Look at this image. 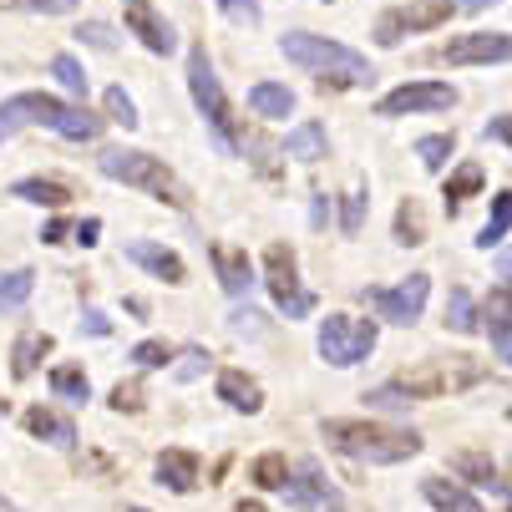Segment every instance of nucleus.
I'll list each match as a JSON object with an SVG mask.
<instances>
[{"label": "nucleus", "mask_w": 512, "mask_h": 512, "mask_svg": "<svg viewBox=\"0 0 512 512\" xmlns=\"http://www.w3.org/2000/svg\"><path fill=\"white\" fill-rule=\"evenodd\" d=\"M21 127H51L66 142H92L102 132V117H92L82 102H56L51 92H16L0 102V142L16 137Z\"/></svg>", "instance_id": "f257e3e1"}, {"label": "nucleus", "mask_w": 512, "mask_h": 512, "mask_svg": "<svg viewBox=\"0 0 512 512\" xmlns=\"http://www.w3.org/2000/svg\"><path fill=\"white\" fill-rule=\"evenodd\" d=\"M320 436H325V447H335L340 457L376 462V467H391V462H406V457L421 452V436L416 431L386 426V421H325Z\"/></svg>", "instance_id": "f03ea898"}, {"label": "nucleus", "mask_w": 512, "mask_h": 512, "mask_svg": "<svg viewBox=\"0 0 512 512\" xmlns=\"http://www.w3.org/2000/svg\"><path fill=\"white\" fill-rule=\"evenodd\" d=\"M284 56L315 71V82L330 87V92H345V87H360V82H371V61H365L360 51L330 41V36H310V31H295V36H284Z\"/></svg>", "instance_id": "7ed1b4c3"}, {"label": "nucleus", "mask_w": 512, "mask_h": 512, "mask_svg": "<svg viewBox=\"0 0 512 512\" xmlns=\"http://www.w3.org/2000/svg\"><path fill=\"white\" fill-rule=\"evenodd\" d=\"M97 168H102L107 178L127 183V188H142V193H153V198L173 203V208H188V203H193L188 183H183L163 158H153V153H122V148H112V153L97 158Z\"/></svg>", "instance_id": "20e7f679"}, {"label": "nucleus", "mask_w": 512, "mask_h": 512, "mask_svg": "<svg viewBox=\"0 0 512 512\" xmlns=\"http://www.w3.org/2000/svg\"><path fill=\"white\" fill-rule=\"evenodd\" d=\"M487 381V365L472 360V355H442V360H416L411 371L396 376V386L411 396V401H431V396H457L467 386H482Z\"/></svg>", "instance_id": "39448f33"}, {"label": "nucleus", "mask_w": 512, "mask_h": 512, "mask_svg": "<svg viewBox=\"0 0 512 512\" xmlns=\"http://www.w3.org/2000/svg\"><path fill=\"white\" fill-rule=\"evenodd\" d=\"M188 92H193L198 112L208 117V127H213V137H218V148H224V153H239V117H234L224 87H218V77H213V66H208V51H203V46L188 51Z\"/></svg>", "instance_id": "423d86ee"}, {"label": "nucleus", "mask_w": 512, "mask_h": 512, "mask_svg": "<svg viewBox=\"0 0 512 512\" xmlns=\"http://www.w3.org/2000/svg\"><path fill=\"white\" fill-rule=\"evenodd\" d=\"M264 284H269L274 305L284 310V320H305V315L315 310V295L300 284L295 249H289V244H269V249H264Z\"/></svg>", "instance_id": "0eeeda50"}, {"label": "nucleus", "mask_w": 512, "mask_h": 512, "mask_svg": "<svg viewBox=\"0 0 512 512\" xmlns=\"http://www.w3.org/2000/svg\"><path fill=\"white\" fill-rule=\"evenodd\" d=\"M320 355L330 360V365H360L365 355L376 350V325L371 320H350V315H325L320 320Z\"/></svg>", "instance_id": "6e6552de"}, {"label": "nucleus", "mask_w": 512, "mask_h": 512, "mask_svg": "<svg viewBox=\"0 0 512 512\" xmlns=\"http://www.w3.org/2000/svg\"><path fill=\"white\" fill-rule=\"evenodd\" d=\"M431 295V274H406L396 289H365V305L381 310V320L391 325H416Z\"/></svg>", "instance_id": "1a4fd4ad"}, {"label": "nucleus", "mask_w": 512, "mask_h": 512, "mask_svg": "<svg viewBox=\"0 0 512 512\" xmlns=\"http://www.w3.org/2000/svg\"><path fill=\"white\" fill-rule=\"evenodd\" d=\"M457 11V0H411V6H396L376 21V41L396 46L406 31H431V26H447Z\"/></svg>", "instance_id": "9d476101"}, {"label": "nucleus", "mask_w": 512, "mask_h": 512, "mask_svg": "<svg viewBox=\"0 0 512 512\" xmlns=\"http://www.w3.org/2000/svg\"><path fill=\"white\" fill-rule=\"evenodd\" d=\"M431 61H447V66H492V61H512V36L507 31H472L447 41L442 51H431Z\"/></svg>", "instance_id": "9b49d317"}, {"label": "nucleus", "mask_w": 512, "mask_h": 512, "mask_svg": "<svg viewBox=\"0 0 512 512\" xmlns=\"http://www.w3.org/2000/svg\"><path fill=\"white\" fill-rule=\"evenodd\" d=\"M457 107V87L447 82H411V87H396L376 102V117H406V112H447Z\"/></svg>", "instance_id": "f8f14e48"}, {"label": "nucleus", "mask_w": 512, "mask_h": 512, "mask_svg": "<svg viewBox=\"0 0 512 512\" xmlns=\"http://www.w3.org/2000/svg\"><path fill=\"white\" fill-rule=\"evenodd\" d=\"M127 31L148 46V51H158V56H168V51H178V36H173V26L148 6V0H127Z\"/></svg>", "instance_id": "ddd939ff"}, {"label": "nucleus", "mask_w": 512, "mask_h": 512, "mask_svg": "<svg viewBox=\"0 0 512 512\" xmlns=\"http://www.w3.org/2000/svg\"><path fill=\"white\" fill-rule=\"evenodd\" d=\"M284 502H295V507H340L345 497H340V487H330V477L315 462H305L295 482H284Z\"/></svg>", "instance_id": "4468645a"}, {"label": "nucleus", "mask_w": 512, "mask_h": 512, "mask_svg": "<svg viewBox=\"0 0 512 512\" xmlns=\"http://www.w3.org/2000/svg\"><path fill=\"white\" fill-rule=\"evenodd\" d=\"M127 259L132 264H142L153 279H163V284H183L188 279V264L173 254V249H163V244H148V239H137V244H127Z\"/></svg>", "instance_id": "2eb2a0df"}, {"label": "nucleus", "mask_w": 512, "mask_h": 512, "mask_svg": "<svg viewBox=\"0 0 512 512\" xmlns=\"http://www.w3.org/2000/svg\"><path fill=\"white\" fill-rule=\"evenodd\" d=\"M213 269H218V284H224L234 300H244L249 289H254L249 254H244V249H234V244H213Z\"/></svg>", "instance_id": "dca6fc26"}, {"label": "nucleus", "mask_w": 512, "mask_h": 512, "mask_svg": "<svg viewBox=\"0 0 512 512\" xmlns=\"http://www.w3.org/2000/svg\"><path fill=\"white\" fill-rule=\"evenodd\" d=\"M26 431L41 436V442H51V447H61V452L77 447V426H71L66 416H56V411H46V406H31L26 411Z\"/></svg>", "instance_id": "f3484780"}, {"label": "nucleus", "mask_w": 512, "mask_h": 512, "mask_svg": "<svg viewBox=\"0 0 512 512\" xmlns=\"http://www.w3.org/2000/svg\"><path fill=\"white\" fill-rule=\"evenodd\" d=\"M158 482H163L168 492H193V487H198V457H193L188 447L163 452V457H158Z\"/></svg>", "instance_id": "a211bd4d"}, {"label": "nucleus", "mask_w": 512, "mask_h": 512, "mask_svg": "<svg viewBox=\"0 0 512 512\" xmlns=\"http://www.w3.org/2000/svg\"><path fill=\"white\" fill-rule=\"evenodd\" d=\"M218 396H224L234 411H244V416H254V411L264 406L259 381H254V376H244V371H218Z\"/></svg>", "instance_id": "6ab92c4d"}, {"label": "nucleus", "mask_w": 512, "mask_h": 512, "mask_svg": "<svg viewBox=\"0 0 512 512\" xmlns=\"http://www.w3.org/2000/svg\"><path fill=\"white\" fill-rule=\"evenodd\" d=\"M284 153H289V158H300V163H320V158L330 153V137H325L320 122H300L295 132L284 137Z\"/></svg>", "instance_id": "aec40b11"}, {"label": "nucleus", "mask_w": 512, "mask_h": 512, "mask_svg": "<svg viewBox=\"0 0 512 512\" xmlns=\"http://www.w3.org/2000/svg\"><path fill=\"white\" fill-rule=\"evenodd\" d=\"M477 330H487L492 340L512 330V284H497L492 295L482 300V310H477Z\"/></svg>", "instance_id": "412c9836"}, {"label": "nucleus", "mask_w": 512, "mask_h": 512, "mask_svg": "<svg viewBox=\"0 0 512 512\" xmlns=\"http://www.w3.org/2000/svg\"><path fill=\"white\" fill-rule=\"evenodd\" d=\"M421 492H426L431 507H452V512H477V507H482L477 492H467V487H457V482H447V477H426Z\"/></svg>", "instance_id": "4be33fe9"}, {"label": "nucleus", "mask_w": 512, "mask_h": 512, "mask_svg": "<svg viewBox=\"0 0 512 512\" xmlns=\"http://www.w3.org/2000/svg\"><path fill=\"white\" fill-rule=\"evenodd\" d=\"M11 198H21V203H41V208H66V203H71V188L56 183V178H21V183L11 188Z\"/></svg>", "instance_id": "5701e85b"}, {"label": "nucleus", "mask_w": 512, "mask_h": 512, "mask_svg": "<svg viewBox=\"0 0 512 512\" xmlns=\"http://www.w3.org/2000/svg\"><path fill=\"white\" fill-rule=\"evenodd\" d=\"M41 355H51V335H41V330H26L21 340H16V350H11V376L16 381H26L36 365H41Z\"/></svg>", "instance_id": "b1692460"}, {"label": "nucleus", "mask_w": 512, "mask_h": 512, "mask_svg": "<svg viewBox=\"0 0 512 512\" xmlns=\"http://www.w3.org/2000/svg\"><path fill=\"white\" fill-rule=\"evenodd\" d=\"M249 107L259 117H289L295 112V92L279 87V82H259V87H249Z\"/></svg>", "instance_id": "393cba45"}, {"label": "nucleus", "mask_w": 512, "mask_h": 512, "mask_svg": "<svg viewBox=\"0 0 512 512\" xmlns=\"http://www.w3.org/2000/svg\"><path fill=\"white\" fill-rule=\"evenodd\" d=\"M452 472L467 477L472 487H492L497 492V472H492V457L487 452H452Z\"/></svg>", "instance_id": "a878e982"}, {"label": "nucleus", "mask_w": 512, "mask_h": 512, "mask_svg": "<svg viewBox=\"0 0 512 512\" xmlns=\"http://www.w3.org/2000/svg\"><path fill=\"white\" fill-rule=\"evenodd\" d=\"M51 391L61 401H87L92 396V381H87L82 365H56V371H51Z\"/></svg>", "instance_id": "bb28decb"}, {"label": "nucleus", "mask_w": 512, "mask_h": 512, "mask_svg": "<svg viewBox=\"0 0 512 512\" xmlns=\"http://www.w3.org/2000/svg\"><path fill=\"white\" fill-rule=\"evenodd\" d=\"M507 229H512V193H497V198H492V218H487V229L477 234V249L502 244V239H507Z\"/></svg>", "instance_id": "cd10ccee"}, {"label": "nucleus", "mask_w": 512, "mask_h": 512, "mask_svg": "<svg viewBox=\"0 0 512 512\" xmlns=\"http://www.w3.org/2000/svg\"><path fill=\"white\" fill-rule=\"evenodd\" d=\"M452 148H457V137H452V132H431V137L416 142V158L426 163V173H442L447 158H452Z\"/></svg>", "instance_id": "c85d7f7f"}, {"label": "nucleus", "mask_w": 512, "mask_h": 512, "mask_svg": "<svg viewBox=\"0 0 512 512\" xmlns=\"http://www.w3.org/2000/svg\"><path fill=\"white\" fill-rule=\"evenodd\" d=\"M482 183H487L482 163H462V168H457V173L447 178V193H442V198H447V208H457L462 198H472V193H477Z\"/></svg>", "instance_id": "c756f323"}, {"label": "nucleus", "mask_w": 512, "mask_h": 512, "mask_svg": "<svg viewBox=\"0 0 512 512\" xmlns=\"http://www.w3.org/2000/svg\"><path fill=\"white\" fill-rule=\"evenodd\" d=\"M36 289V274L31 269H16V274H0V310H21Z\"/></svg>", "instance_id": "7c9ffc66"}, {"label": "nucleus", "mask_w": 512, "mask_h": 512, "mask_svg": "<svg viewBox=\"0 0 512 512\" xmlns=\"http://www.w3.org/2000/svg\"><path fill=\"white\" fill-rule=\"evenodd\" d=\"M51 77L71 92V97H87V71H82V61L71 56V51H61V56H51Z\"/></svg>", "instance_id": "2f4dec72"}, {"label": "nucleus", "mask_w": 512, "mask_h": 512, "mask_svg": "<svg viewBox=\"0 0 512 512\" xmlns=\"http://www.w3.org/2000/svg\"><path fill=\"white\" fill-rule=\"evenodd\" d=\"M426 239V229H421V203L416 198H406L401 208H396V244H421Z\"/></svg>", "instance_id": "473e14b6"}, {"label": "nucleus", "mask_w": 512, "mask_h": 512, "mask_svg": "<svg viewBox=\"0 0 512 512\" xmlns=\"http://www.w3.org/2000/svg\"><path fill=\"white\" fill-rule=\"evenodd\" d=\"M254 482H259L264 492H284V482H289V462H284L279 452H264V457L254 462Z\"/></svg>", "instance_id": "72a5a7b5"}, {"label": "nucleus", "mask_w": 512, "mask_h": 512, "mask_svg": "<svg viewBox=\"0 0 512 512\" xmlns=\"http://www.w3.org/2000/svg\"><path fill=\"white\" fill-rule=\"evenodd\" d=\"M447 325H452L457 335H472V330H477V310H472V295H467L462 284L452 289V300H447Z\"/></svg>", "instance_id": "f704fd0d"}, {"label": "nucleus", "mask_w": 512, "mask_h": 512, "mask_svg": "<svg viewBox=\"0 0 512 512\" xmlns=\"http://www.w3.org/2000/svg\"><path fill=\"white\" fill-rule=\"evenodd\" d=\"M102 102H107V122H117L122 132H132V127L142 122V117H137V107H132V97H127L122 87H107V97H102Z\"/></svg>", "instance_id": "c9c22d12"}, {"label": "nucleus", "mask_w": 512, "mask_h": 512, "mask_svg": "<svg viewBox=\"0 0 512 512\" xmlns=\"http://www.w3.org/2000/svg\"><path fill=\"white\" fill-rule=\"evenodd\" d=\"M132 360L142 365V371H158V365L173 360V345L168 340H142V345H132Z\"/></svg>", "instance_id": "e433bc0d"}, {"label": "nucleus", "mask_w": 512, "mask_h": 512, "mask_svg": "<svg viewBox=\"0 0 512 512\" xmlns=\"http://www.w3.org/2000/svg\"><path fill=\"white\" fill-rule=\"evenodd\" d=\"M208 365H213V355H208L203 345H193V350H183V365H173V376L188 386V381H198V376L208 371Z\"/></svg>", "instance_id": "4c0bfd02"}, {"label": "nucleus", "mask_w": 512, "mask_h": 512, "mask_svg": "<svg viewBox=\"0 0 512 512\" xmlns=\"http://www.w3.org/2000/svg\"><path fill=\"white\" fill-rule=\"evenodd\" d=\"M218 11H224L234 26H259V21H264L259 0H218Z\"/></svg>", "instance_id": "58836bf2"}, {"label": "nucleus", "mask_w": 512, "mask_h": 512, "mask_svg": "<svg viewBox=\"0 0 512 512\" xmlns=\"http://www.w3.org/2000/svg\"><path fill=\"white\" fill-rule=\"evenodd\" d=\"M365 406H381V411H406L411 406V396L391 381V386H376V391H365Z\"/></svg>", "instance_id": "ea45409f"}, {"label": "nucleus", "mask_w": 512, "mask_h": 512, "mask_svg": "<svg viewBox=\"0 0 512 512\" xmlns=\"http://www.w3.org/2000/svg\"><path fill=\"white\" fill-rule=\"evenodd\" d=\"M0 6H11V11H41V16H66V11H77V0H0Z\"/></svg>", "instance_id": "a19ab883"}, {"label": "nucleus", "mask_w": 512, "mask_h": 512, "mask_svg": "<svg viewBox=\"0 0 512 512\" xmlns=\"http://www.w3.org/2000/svg\"><path fill=\"white\" fill-rule=\"evenodd\" d=\"M365 208H371V203H365V193H350L345 198V208H340V229L355 239L360 234V224H365Z\"/></svg>", "instance_id": "79ce46f5"}, {"label": "nucleus", "mask_w": 512, "mask_h": 512, "mask_svg": "<svg viewBox=\"0 0 512 512\" xmlns=\"http://www.w3.org/2000/svg\"><path fill=\"white\" fill-rule=\"evenodd\" d=\"M142 381H117L112 386V411H142Z\"/></svg>", "instance_id": "37998d69"}, {"label": "nucleus", "mask_w": 512, "mask_h": 512, "mask_svg": "<svg viewBox=\"0 0 512 512\" xmlns=\"http://www.w3.org/2000/svg\"><path fill=\"white\" fill-rule=\"evenodd\" d=\"M77 36H82L87 46H97V51H112V46H117V31H112V26H102V21H87Z\"/></svg>", "instance_id": "c03bdc74"}, {"label": "nucleus", "mask_w": 512, "mask_h": 512, "mask_svg": "<svg viewBox=\"0 0 512 512\" xmlns=\"http://www.w3.org/2000/svg\"><path fill=\"white\" fill-rule=\"evenodd\" d=\"M259 320H264V315L244 305V310H234V315H229V330H234V335H259Z\"/></svg>", "instance_id": "a18cd8bd"}, {"label": "nucleus", "mask_w": 512, "mask_h": 512, "mask_svg": "<svg viewBox=\"0 0 512 512\" xmlns=\"http://www.w3.org/2000/svg\"><path fill=\"white\" fill-rule=\"evenodd\" d=\"M97 234H102V218H82V224H77V244H82V249H92Z\"/></svg>", "instance_id": "49530a36"}, {"label": "nucleus", "mask_w": 512, "mask_h": 512, "mask_svg": "<svg viewBox=\"0 0 512 512\" xmlns=\"http://www.w3.org/2000/svg\"><path fill=\"white\" fill-rule=\"evenodd\" d=\"M487 137H492V142H507V148H512V117H492V122H487Z\"/></svg>", "instance_id": "de8ad7c7"}, {"label": "nucleus", "mask_w": 512, "mask_h": 512, "mask_svg": "<svg viewBox=\"0 0 512 512\" xmlns=\"http://www.w3.org/2000/svg\"><path fill=\"white\" fill-rule=\"evenodd\" d=\"M82 325H87V335H112V320H107L102 310H87V315H82Z\"/></svg>", "instance_id": "09e8293b"}, {"label": "nucleus", "mask_w": 512, "mask_h": 512, "mask_svg": "<svg viewBox=\"0 0 512 512\" xmlns=\"http://www.w3.org/2000/svg\"><path fill=\"white\" fill-rule=\"evenodd\" d=\"M41 244H66V218H51V224L41 229Z\"/></svg>", "instance_id": "8fccbe9b"}, {"label": "nucleus", "mask_w": 512, "mask_h": 512, "mask_svg": "<svg viewBox=\"0 0 512 512\" xmlns=\"http://www.w3.org/2000/svg\"><path fill=\"white\" fill-rule=\"evenodd\" d=\"M310 218H315V229H325V218H330V203H325V193H315V208H310Z\"/></svg>", "instance_id": "3c124183"}, {"label": "nucleus", "mask_w": 512, "mask_h": 512, "mask_svg": "<svg viewBox=\"0 0 512 512\" xmlns=\"http://www.w3.org/2000/svg\"><path fill=\"white\" fill-rule=\"evenodd\" d=\"M492 345H497V360H507V365H512V330H507V335H497Z\"/></svg>", "instance_id": "603ef678"}, {"label": "nucleus", "mask_w": 512, "mask_h": 512, "mask_svg": "<svg viewBox=\"0 0 512 512\" xmlns=\"http://www.w3.org/2000/svg\"><path fill=\"white\" fill-rule=\"evenodd\" d=\"M462 11H487V6H497V0H457Z\"/></svg>", "instance_id": "864d4df0"}, {"label": "nucleus", "mask_w": 512, "mask_h": 512, "mask_svg": "<svg viewBox=\"0 0 512 512\" xmlns=\"http://www.w3.org/2000/svg\"><path fill=\"white\" fill-rule=\"evenodd\" d=\"M497 274H502V279H512V254H502V259H497Z\"/></svg>", "instance_id": "5fc2aeb1"}, {"label": "nucleus", "mask_w": 512, "mask_h": 512, "mask_svg": "<svg viewBox=\"0 0 512 512\" xmlns=\"http://www.w3.org/2000/svg\"><path fill=\"white\" fill-rule=\"evenodd\" d=\"M497 492H502V497H507V502H512V482H497Z\"/></svg>", "instance_id": "6e6d98bb"}, {"label": "nucleus", "mask_w": 512, "mask_h": 512, "mask_svg": "<svg viewBox=\"0 0 512 512\" xmlns=\"http://www.w3.org/2000/svg\"><path fill=\"white\" fill-rule=\"evenodd\" d=\"M0 507H11V497H6V492H0Z\"/></svg>", "instance_id": "4d7b16f0"}, {"label": "nucleus", "mask_w": 512, "mask_h": 512, "mask_svg": "<svg viewBox=\"0 0 512 512\" xmlns=\"http://www.w3.org/2000/svg\"><path fill=\"white\" fill-rule=\"evenodd\" d=\"M6 411H11V401H0V416H6Z\"/></svg>", "instance_id": "13d9d810"}, {"label": "nucleus", "mask_w": 512, "mask_h": 512, "mask_svg": "<svg viewBox=\"0 0 512 512\" xmlns=\"http://www.w3.org/2000/svg\"><path fill=\"white\" fill-rule=\"evenodd\" d=\"M325 6H330V0H325Z\"/></svg>", "instance_id": "bf43d9fd"}]
</instances>
